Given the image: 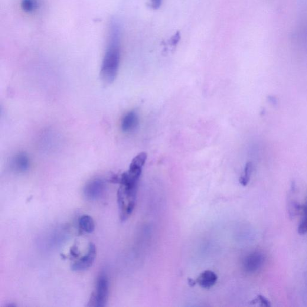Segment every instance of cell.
I'll return each mask as SVG.
<instances>
[{"label":"cell","instance_id":"obj_6","mask_svg":"<svg viewBox=\"0 0 307 307\" xmlns=\"http://www.w3.org/2000/svg\"><path fill=\"white\" fill-rule=\"evenodd\" d=\"M96 254L95 245L91 243L88 247L87 254L75 262L71 268L75 271H84L90 268L95 261Z\"/></svg>","mask_w":307,"mask_h":307},{"label":"cell","instance_id":"obj_7","mask_svg":"<svg viewBox=\"0 0 307 307\" xmlns=\"http://www.w3.org/2000/svg\"><path fill=\"white\" fill-rule=\"evenodd\" d=\"M217 280V274L214 271L205 270L199 276L197 282L202 288L210 289L215 285Z\"/></svg>","mask_w":307,"mask_h":307},{"label":"cell","instance_id":"obj_15","mask_svg":"<svg viewBox=\"0 0 307 307\" xmlns=\"http://www.w3.org/2000/svg\"><path fill=\"white\" fill-rule=\"evenodd\" d=\"M253 304L259 303L261 306H270V302L268 300L262 295H258L257 298L251 302Z\"/></svg>","mask_w":307,"mask_h":307},{"label":"cell","instance_id":"obj_4","mask_svg":"<svg viewBox=\"0 0 307 307\" xmlns=\"http://www.w3.org/2000/svg\"><path fill=\"white\" fill-rule=\"evenodd\" d=\"M106 185L103 179L96 178L88 182L84 189L85 197L91 201L97 200L104 195Z\"/></svg>","mask_w":307,"mask_h":307},{"label":"cell","instance_id":"obj_14","mask_svg":"<svg viewBox=\"0 0 307 307\" xmlns=\"http://www.w3.org/2000/svg\"><path fill=\"white\" fill-rule=\"evenodd\" d=\"M37 0H22L21 6L23 10L27 12H31L38 8Z\"/></svg>","mask_w":307,"mask_h":307},{"label":"cell","instance_id":"obj_17","mask_svg":"<svg viewBox=\"0 0 307 307\" xmlns=\"http://www.w3.org/2000/svg\"><path fill=\"white\" fill-rule=\"evenodd\" d=\"M179 39V35L178 34H177L176 35H175V37L174 39H172V44L175 45V44H177L178 42Z\"/></svg>","mask_w":307,"mask_h":307},{"label":"cell","instance_id":"obj_12","mask_svg":"<svg viewBox=\"0 0 307 307\" xmlns=\"http://www.w3.org/2000/svg\"><path fill=\"white\" fill-rule=\"evenodd\" d=\"M253 171L252 163L249 162L246 163L244 170V174L241 176L239 182L241 185L246 187L250 180L251 173Z\"/></svg>","mask_w":307,"mask_h":307},{"label":"cell","instance_id":"obj_3","mask_svg":"<svg viewBox=\"0 0 307 307\" xmlns=\"http://www.w3.org/2000/svg\"><path fill=\"white\" fill-rule=\"evenodd\" d=\"M109 280L105 273L98 277L96 289L91 295L88 306L104 307L106 305L109 297Z\"/></svg>","mask_w":307,"mask_h":307},{"label":"cell","instance_id":"obj_11","mask_svg":"<svg viewBox=\"0 0 307 307\" xmlns=\"http://www.w3.org/2000/svg\"><path fill=\"white\" fill-rule=\"evenodd\" d=\"M79 226L81 230L87 233H91L95 229V224L93 218L88 215H83L80 218Z\"/></svg>","mask_w":307,"mask_h":307},{"label":"cell","instance_id":"obj_8","mask_svg":"<svg viewBox=\"0 0 307 307\" xmlns=\"http://www.w3.org/2000/svg\"><path fill=\"white\" fill-rule=\"evenodd\" d=\"M12 167L15 171L20 173L27 171L29 167V159L24 153L18 154L12 160Z\"/></svg>","mask_w":307,"mask_h":307},{"label":"cell","instance_id":"obj_9","mask_svg":"<svg viewBox=\"0 0 307 307\" xmlns=\"http://www.w3.org/2000/svg\"><path fill=\"white\" fill-rule=\"evenodd\" d=\"M139 123V118L133 111L126 114L122 122V129L123 132H130L135 130Z\"/></svg>","mask_w":307,"mask_h":307},{"label":"cell","instance_id":"obj_18","mask_svg":"<svg viewBox=\"0 0 307 307\" xmlns=\"http://www.w3.org/2000/svg\"><path fill=\"white\" fill-rule=\"evenodd\" d=\"M188 285H190V286L191 287H194L196 285V282H195V280H193L192 279L189 278L188 279Z\"/></svg>","mask_w":307,"mask_h":307},{"label":"cell","instance_id":"obj_2","mask_svg":"<svg viewBox=\"0 0 307 307\" xmlns=\"http://www.w3.org/2000/svg\"><path fill=\"white\" fill-rule=\"evenodd\" d=\"M137 188L120 185L117 191L120 219L126 221L132 214L136 204Z\"/></svg>","mask_w":307,"mask_h":307},{"label":"cell","instance_id":"obj_13","mask_svg":"<svg viewBox=\"0 0 307 307\" xmlns=\"http://www.w3.org/2000/svg\"><path fill=\"white\" fill-rule=\"evenodd\" d=\"M302 214V218L298 227V233L300 235L307 233V202L306 204L303 206Z\"/></svg>","mask_w":307,"mask_h":307},{"label":"cell","instance_id":"obj_16","mask_svg":"<svg viewBox=\"0 0 307 307\" xmlns=\"http://www.w3.org/2000/svg\"><path fill=\"white\" fill-rule=\"evenodd\" d=\"M151 7L154 9H158L162 5V0H151Z\"/></svg>","mask_w":307,"mask_h":307},{"label":"cell","instance_id":"obj_1","mask_svg":"<svg viewBox=\"0 0 307 307\" xmlns=\"http://www.w3.org/2000/svg\"><path fill=\"white\" fill-rule=\"evenodd\" d=\"M121 31L119 22H111L108 40L101 68V76L106 83H112L116 80L120 61Z\"/></svg>","mask_w":307,"mask_h":307},{"label":"cell","instance_id":"obj_5","mask_svg":"<svg viewBox=\"0 0 307 307\" xmlns=\"http://www.w3.org/2000/svg\"><path fill=\"white\" fill-rule=\"evenodd\" d=\"M265 262V256L260 251H254L245 258L243 267L247 273H253L262 268Z\"/></svg>","mask_w":307,"mask_h":307},{"label":"cell","instance_id":"obj_10","mask_svg":"<svg viewBox=\"0 0 307 307\" xmlns=\"http://www.w3.org/2000/svg\"><path fill=\"white\" fill-rule=\"evenodd\" d=\"M287 212L291 219L295 218L297 215L302 213L303 206L300 205L295 199L289 198L287 202Z\"/></svg>","mask_w":307,"mask_h":307}]
</instances>
